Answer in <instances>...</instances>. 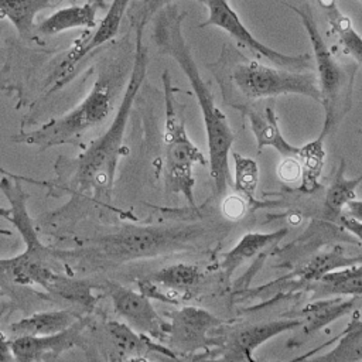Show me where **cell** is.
Here are the masks:
<instances>
[{
    "label": "cell",
    "instance_id": "cell-24",
    "mask_svg": "<svg viewBox=\"0 0 362 362\" xmlns=\"http://www.w3.org/2000/svg\"><path fill=\"white\" fill-rule=\"evenodd\" d=\"M327 10V20L331 31L338 40L339 47L349 55L356 65L362 66V35L354 28L351 18L344 14L335 0H320Z\"/></svg>",
    "mask_w": 362,
    "mask_h": 362
},
{
    "label": "cell",
    "instance_id": "cell-11",
    "mask_svg": "<svg viewBox=\"0 0 362 362\" xmlns=\"http://www.w3.org/2000/svg\"><path fill=\"white\" fill-rule=\"evenodd\" d=\"M130 1L132 0H112L105 16L96 23L93 30L85 34L82 38H79L72 45V48L65 54L64 59L61 61V64L58 65L51 78L49 89L47 92L48 95L59 90L71 81V78L75 75L78 64L89 52L102 47L103 44L109 42L117 35L122 20L126 14Z\"/></svg>",
    "mask_w": 362,
    "mask_h": 362
},
{
    "label": "cell",
    "instance_id": "cell-9",
    "mask_svg": "<svg viewBox=\"0 0 362 362\" xmlns=\"http://www.w3.org/2000/svg\"><path fill=\"white\" fill-rule=\"evenodd\" d=\"M205 4L208 8V18L199 24V28H221L233 38L238 45L246 48L259 61H267L272 65L293 71H308L313 66V57L310 54L288 55L260 42L242 23L228 0H206Z\"/></svg>",
    "mask_w": 362,
    "mask_h": 362
},
{
    "label": "cell",
    "instance_id": "cell-29",
    "mask_svg": "<svg viewBox=\"0 0 362 362\" xmlns=\"http://www.w3.org/2000/svg\"><path fill=\"white\" fill-rule=\"evenodd\" d=\"M245 211H246V202H245V198L239 194L229 195L223 201L222 212L230 221H236V219L242 218L245 215Z\"/></svg>",
    "mask_w": 362,
    "mask_h": 362
},
{
    "label": "cell",
    "instance_id": "cell-37",
    "mask_svg": "<svg viewBox=\"0 0 362 362\" xmlns=\"http://www.w3.org/2000/svg\"><path fill=\"white\" fill-rule=\"evenodd\" d=\"M359 1H361V3H362V0H359Z\"/></svg>",
    "mask_w": 362,
    "mask_h": 362
},
{
    "label": "cell",
    "instance_id": "cell-30",
    "mask_svg": "<svg viewBox=\"0 0 362 362\" xmlns=\"http://www.w3.org/2000/svg\"><path fill=\"white\" fill-rule=\"evenodd\" d=\"M277 174L284 182H294L300 180L301 170L297 157H283L280 165L277 167Z\"/></svg>",
    "mask_w": 362,
    "mask_h": 362
},
{
    "label": "cell",
    "instance_id": "cell-22",
    "mask_svg": "<svg viewBox=\"0 0 362 362\" xmlns=\"http://www.w3.org/2000/svg\"><path fill=\"white\" fill-rule=\"evenodd\" d=\"M308 288L318 296H355L362 297V262L331 270L308 283Z\"/></svg>",
    "mask_w": 362,
    "mask_h": 362
},
{
    "label": "cell",
    "instance_id": "cell-33",
    "mask_svg": "<svg viewBox=\"0 0 362 362\" xmlns=\"http://www.w3.org/2000/svg\"><path fill=\"white\" fill-rule=\"evenodd\" d=\"M342 214L346 215V216H351V218H354V219H356L359 222H362V201L356 199V198L349 201L345 205Z\"/></svg>",
    "mask_w": 362,
    "mask_h": 362
},
{
    "label": "cell",
    "instance_id": "cell-7",
    "mask_svg": "<svg viewBox=\"0 0 362 362\" xmlns=\"http://www.w3.org/2000/svg\"><path fill=\"white\" fill-rule=\"evenodd\" d=\"M164 88L165 122L163 137V156H164V188L167 194H181L187 202L194 206V165L208 164V160L201 150L191 141L185 123L180 119L175 109L177 88L173 86L168 71L161 75Z\"/></svg>",
    "mask_w": 362,
    "mask_h": 362
},
{
    "label": "cell",
    "instance_id": "cell-20",
    "mask_svg": "<svg viewBox=\"0 0 362 362\" xmlns=\"http://www.w3.org/2000/svg\"><path fill=\"white\" fill-rule=\"evenodd\" d=\"M82 317L74 310H52L34 313L8 325V331L14 337L20 335H51L65 331Z\"/></svg>",
    "mask_w": 362,
    "mask_h": 362
},
{
    "label": "cell",
    "instance_id": "cell-23",
    "mask_svg": "<svg viewBox=\"0 0 362 362\" xmlns=\"http://www.w3.org/2000/svg\"><path fill=\"white\" fill-rule=\"evenodd\" d=\"M62 0H0V18L8 20L21 38H30L35 31L37 14Z\"/></svg>",
    "mask_w": 362,
    "mask_h": 362
},
{
    "label": "cell",
    "instance_id": "cell-26",
    "mask_svg": "<svg viewBox=\"0 0 362 362\" xmlns=\"http://www.w3.org/2000/svg\"><path fill=\"white\" fill-rule=\"evenodd\" d=\"M362 181V174L348 180L345 175V160H339L337 173L327 188L324 198V214L331 219H338L342 215L345 205L356 198L355 189Z\"/></svg>",
    "mask_w": 362,
    "mask_h": 362
},
{
    "label": "cell",
    "instance_id": "cell-12",
    "mask_svg": "<svg viewBox=\"0 0 362 362\" xmlns=\"http://www.w3.org/2000/svg\"><path fill=\"white\" fill-rule=\"evenodd\" d=\"M301 318H279L255 324H243L230 328L219 337V344L211 352L218 354L223 361L255 362L253 352L269 339L296 328H300Z\"/></svg>",
    "mask_w": 362,
    "mask_h": 362
},
{
    "label": "cell",
    "instance_id": "cell-31",
    "mask_svg": "<svg viewBox=\"0 0 362 362\" xmlns=\"http://www.w3.org/2000/svg\"><path fill=\"white\" fill-rule=\"evenodd\" d=\"M174 1H175V0H147V1H146V8H144V13H143L141 18L147 21L148 17H151V16L156 14V13H158L163 7H165L167 4H171V3H174ZM195 1H199V3H204V4H205L206 0H195Z\"/></svg>",
    "mask_w": 362,
    "mask_h": 362
},
{
    "label": "cell",
    "instance_id": "cell-2",
    "mask_svg": "<svg viewBox=\"0 0 362 362\" xmlns=\"http://www.w3.org/2000/svg\"><path fill=\"white\" fill-rule=\"evenodd\" d=\"M185 16L187 13L181 11L175 3L163 7L156 20L153 38L158 51L164 55H170L180 65L197 98L206 134L209 174L216 194L221 195L225 194L229 185H232L229 154L235 141V133L223 112L216 106L214 95L202 79L189 45L182 34V21Z\"/></svg>",
    "mask_w": 362,
    "mask_h": 362
},
{
    "label": "cell",
    "instance_id": "cell-25",
    "mask_svg": "<svg viewBox=\"0 0 362 362\" xmlns=\"http://www.w3.org/2000/svg\"><path fill=\"white\" fill-rule=\"evenodd\" d=\"M324 140H325V136L320 133L317 139L298 147V151L296 154L300 163V170H301V174H300L301 184L298 187V191L304 194H313L321 187L320 177L322 174V167L325 160Z\"/></svg>",
    "mask_w": 362,
    "mask_h": 362
},
{
    "label": "cell",
    "instance_id": "cell-10",
    "mask_svg": "<svg viewBox=\"0 0 362 362\" xmlns=\"http://www.w3.org/2000/svg\"><path fill=\"white\" fill-rule=\"evenodd\" d=\"M168 324L165 338L168 348L177 358H184L197 351L209 352L216 348L219 337H212L211 332L219 329L225 322L204 308L184 305L171 314Z\"/></svg>",
    "mask_w": 362,
    "mask_h": 362
},
{
    "label": "cell",
    "instance_id": "cell-32",
    "mask_svg": "<svg viewBox=\"0 0 362 362\" xmlns=\"http://www.w3.org/2000/svg\"><path fill=\"white\" fill-rule=\"evenodd\" d=\"M341 226H344L349 233H352L355 238H358L361 242H362V222L351 218V216H346V215H341L338 218Z\"/></svg>",
    "mask_w": 362,
    "mask_h": 362
},
{
    "label": "cell",
    "instance_id": "cell-3",
    "mask_svg": "<svg viewBox=\"0 0 362 362\" xmlns=\"http://www.w3.org/2000/svg\"><path fill=\"white\" fill-rule=\"evenodd\" d=\"M204 238L205 230L199 225H124L113 232L83 239L74 249H52V255L66 267L93 270L184 252L195 247Z\"/></svg>",
    "mask_w": 362,
    "mask_h": 362
},
{
    "label": "cell",
    "instance_id": "cell-17",
    "mask_svg": "<svg viewBox=\"0 0 362 362\" xmlns=\"http://www.w3.org/2000/svg\"><path fill=\"white\" fill-rule=\"evenodd\" d=\"M106 331L112 338L115 348L127 358H143L148 352H158L164 356L178 359L168 346H164L146 334L137 332L126 322L109 321L106 324Z\"/></svg>",
    "mask_w": 362,
    "mask_h": 362
},
{
    "label": "cell",
    "instance_id": "cell-1",
    "mask_svg": "<svg viewBox=\"0 0 362 362\" xmlns=\"http://www.w3.org/2000/svg\"><path fill=\"white\" fill-rule=\"evenodd\" d=\"M144 25L146 20L143 18L136 25L134 59L123 98L112 123L79 156L71 160L61 157L55 163L58 178L49 181L48 189L68 191L72 194V199L76 201L92 199L98 204L109 201L130 112L147 75L148 51L143 42Z\"/></svg>",
    "mask_w": 362,
    "mask_h": 362
},
{
    "label": "cell",
    "instance_id": "cell-14",
    "mask_svg": "<svg viewBox=\"0 0 362 362\" xmlns=\"http://www.w3.org/2000/svg\"><path fill=\"white\" fill-rule=\"evenodd\" d=\"M86 320L81 318L65 331L51 335H20L10 341V351L14 359L21 362L47 361L59 356L62 352L76 346Z\"/></svg>",
    "mask_w": 362,
    "mask_h": 362
},
{
    "label": "cell",
    "instance_id": "cell-8",
    "mask_svg": "<svg viewBox=\"0 0 362 362\" xmlns=\"http://www.w3.org/2000/svg\"><path fill=\"white\" fill-rule=\"evenodd\" d=\"M236 89L250 100L281 95H301L320 103V88L314 71H293L266 65L259 59H246L230 74Z\"/></svg>",
    "mask_w": 362,
    "mask_h": 362
},
{
    "label": "cell",
    "instance_id": "cell-6",
    "mask_svg": "<svg viewBox=\"0 0 362 362\" xmlns=\"http://www.w3.org/2000/svg\"><path fill=\"white\" fill-rule=\"evenodd\" d=\"M113 81L110 74L99 72L89 93L74 109L48 120L38 129L16 134L13 141L48 150L79 139L102 124L110 115L115 100Z\"/></svg>",
    "mask_w": 362,
    "mask_h": 362
},
{
    "label": "cell",
    "instance_id": "cell-28",
    "mask_svg": "<svg viewBox=\"0 0 362 362\" xmlns=\"http://www.w3.org/2000/svg\"><path fill=\"white\" fill-rule=\"evenodd\" d=\"M233 164H235V171H233V187L235 191L242 195L243 198L253 201L255 199V192L259 181V167L256 160L250 157H243L239 153L233 151Z\"/></svg>",
    "mask_w": 362,
    "mask_h": 362
},
{
    "label": "cell",
    "instance_id": "cell-34",
    "mask_svg": "<svg viewBox=\"0 0 362 362\" xmlns=\"http://www.w3.org/2000/svg\"><path fill=\"white\" fill-rule=\"evenodd\" d=\"M0 218H3V219H6V221H8V219H10V211H8L7 208L0 206Z\"/></svg>",
    "mask_w": 362,
    "mask_h": 362
},
{
    "label": "cell",
    "instance_id": "cell-35",
    "mask_svg": "<svg viewBox=\"0 0 362 362\" xmlns=\"http://www.w3.org/2000/svg\"><path fill=\"white\" fill-rule=\"evenodd\" d=\"M88 1L93 3L98 8H106V3H105V0H88Z\"/></svg>",
    "mask_w": 362,
    "mask_h": 362
},
{
    "label": "cell",
    "instance_id": "cell-21",
    "mask_svg": "<svg viewBox=\"0 0 362 362\" xmlns=\"http://www.w3.org/2000/svg\"><path fill=\"white\" fill-rule=\"evenodd\" d=\"M96 10L93 3L74 4L57 10L35 25V31L42 35H57L75 28H93L96 25Z\"/></svg>",
    "mask_w": 362,
    "mask_h": 362
},
{
    "label": "cell",
    "instance_id": "cell-13",
    "mask_svg": "<svg viewBox=\"0 0 362 362\" xmlns=\"http://www.w3.org/2000/svg\"><path fill=\"white\" fill-rule=\"evenodd\" d=\"M103 290L110 297L115 313L133 329L156 341H164L167 338L170 324L156 311L151 298L141 291H134L113 281L106 283Z\"/></svg>",
    "mask_w": 362,
    "mask_h": 362
},
{
    "label": "cell",
    "instance_id": "cell-36",
    "mask_svg": "<svg viewBox=\"0 0 362 362\" xmlns=\"http://www.w3.org/2000/svg\"><path fill=\"white\" fill-rule=\"evenodd\" d=\"M358 132H359V133H361V134H362V129H359V130H358Z\"/></svg>",
    "mask_w": 362,
    "mask_h": 362
},
{
    "label": "cell",
    "instance_id": "cell-27",
    "mask_svg": "<svg viewBox=\"0 0 362 362\" xmlns=\"http://www.w3.org/2000/svg\"><path fill=\"white\" fill-rule=\"evenodd\" d=\"M338 344L325 355L317 356V361H356L362 359V320L354 318L348 328L342 332L341 337H337Z\"/></svg>",
    "mask_w": 362,
    "mask_h": 362
},
{
    "label": "cell",
    "instance_id": "cell-19",
    "mask_svg": "<svg viewBox=\"0 0 362 362\" xmlns=\"http://www.w3.org/2000/svg\"><path fill=\"white\" fill-rule=\"evenodd\" d=\"M288 233V228H281L273 232H250L240 238V240L222 256L221 267L228 277L243 263L259 256L264 250L273 247Z\"/></svg>",
    "mask_w": 362,
    "mask_h": 362
},
{
    "label": "cell",
    "instance_id": "cell-16",
    "mask_svg": "<svg viewBox=\"0 0 362 362\" xmlns=\"http://www.w3.org/2000/svg\"><path fill=\"white\" fill-rule=\"evenodd\" d=\"M201 277V269L188 263H175L147 276L150 281L160 287L168 304H178L181 297H187L198 286Z\"/></svg>",
    "mask_w": 362,
    "mask_h": 362
},
{
    "label": "cell",
    "instance_id": "cell-18",
    "mask_svg": "<svg viewBox=\"0 0 362 362\" xmlns=\"http://www.w3.org/2000/svg\"><path fill=\"white\" fill-rule=\"evenodd\" d=\"M359 297L355 296H335L331 298H321L314 303L307 304L298 314L301 318V329L305 335L314 334L315 331L327 327L335 320L349 314Z\"/></svg>",
    "mask_w": 362,
    "mask_h": 362
},
{
    "label": "cell",
    "instance_id": "cell-15",
    "mask_svg": "<svg viewBox=\"0 0 362 362\" xmlns=\"http://www.w3.org/2000/svg\"><path fill=\"white\" fill-rule=\"evenodd\" d=\"M233 107L238 109L249 123L259 153L264 147H273L281 157H293L297 154L298 147L284 139L279 127L277 113L272 107H266L263 112H257L246 105H233Z\"/></svg>",
    "mask_w": 362,
    "mask_h": 362
},
{
    "label": "cell",
    "instance_id": "cell-5",
    "mask_svg": "<svg viewBox=\"0 0 362 362\" xmlns=\"http://www.w3.org/2000/svg\"><path fill=\"white\" fill-rule=\"evenodd\" d=\"M57 264L61 263L52 255L51 247L25 246L23 253L0 259V287L40 286L52 296L92 310L96 303L92 293L96 284L64 274L57 270Z\"/></svg>",
    "mask_w": 362,
    "mask_h": 362
},
{
    "label": "cell",
    "instance_id": "cell-4",
    "mask_svg": "<svg viewBox=\"0 0 362 362\" xmlns=\"http://www.w3.org/2000/svg\"><path fill=\"white\" fill-rule=\"evenodd\" d=\"M300 18L313 47V62L320 88V103L324 110L322 136L332 134L352 106L356 64L339 62L327 45L315 18L307 4L288 6Z\"/></svg>",
    "mask_w": 362,
    "mask_h": 362
}]
</instances>
